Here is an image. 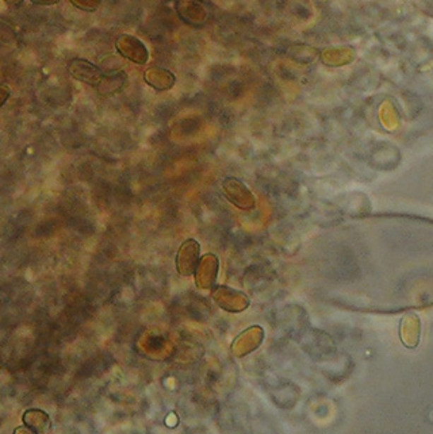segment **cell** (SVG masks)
<instances>
[{
  "mask_svg": "<svg viewBox=\"0 0 433 434\" xmlns=\"http://www.w3.org/2000/svg\"><path fill=\"white\" fill-rule=\"evenodd\" d=\"M226 199L237 209L252 210L255 207V196L248 187L236 177H226L223 183Z\"/></svg>",
  "mask_w": 433,
  "mask_h": 434,
  "instance_id": "1",
  "label": "cell"
},
{
  "mask_svg": "<svg viewBox=\"0 0 433 434\" xmlns=\"http://www.w3.org/2000/svg\"><path fill=\"white\" fill-rule=\"evenodd\" d=\"M211 296L214 302L227 313H241L249 306V299L244 292L226 286L213 287Z\"/></svg>",
  "mask_w": 433,
  "mask_h": 434,
  "instance_id": "2",
  "label": "cell"
},
{
  "mask_svg": "<svg viewBox=\"0 0 433 434\" xmlns=\"http://www.w3.org/2000/svg\"><path fill=\"white\" fill-rule=\"evenodd\" d=\"M201 245L194 239L183 242L177 251V270L180 276H193L199 265Z\"/></svg>",
  "mask_w": 433,
  "mask_h": 434,
  "instance_id": "3",
  "label": "cell"
},
{
  "mask_svg": "<svg viewBox=\"0 0 433 434\" xmlns=\"http://www.w3.org/2000/svg\"><path fill=\"white\" fill-rule=\"evenodd\" d=\"M218 270H220V260L213 255L208 253L201 258L199 265L194 274L195 277V284L201 289H210L215 286L217 277H218Z\"/></svg>",
  "mask_w": 433,
  "mask_h": 434,
  "instance_id": "4",
  "label": "cell"
},
{
  "mask_svg": "<svg viewBox=\"0 0 433 434\" xmlns=\"http://www.w3.org/2000/svg\"><path fill=\"white\" fill-rule=\"evenodd\" d=\"M68 71L75 80L81 81V83H85L94 87H97L105 78V73L100 71L97 65L93 64L91 61L84 60V59L72 60L68 65Z\"/></svg>",
  "mask_w": 433,
  "mask_h": 434,
  "instance_id": "5",
  "label": "cell"
},
{
  "mask_svg": "<svg viewBox=\"0 0 433 434\" xmlns=\"http://www.w3.org/2000/svg\"><path fill=\"white\" fill-rule=\"evenodd\" d=\"M177 11L183 22L201 26L208 22L209 11L202 0H177Z\"/></svg>",
  "mask_w": 433,
  "mask_h": 434,
  "instance_id": "6",
  "label": "cell"
},
{
  "mask_svg": "<svg viewBox=\"0 0 433 434\" xmlns=\"http://www.w3.org/2000/svg\"><path fill=\"white\" fill-rule=\"evenodd\" d=\"M115 45H117L118 52L125 59H128L136 64L143 65L149 60L148 49L138 38H136L133 35H128V34L119 35Z\"/></svg>",
  "mask_w": 433,
  "mask_h": 434,
  "instance_id": "7",
  "label": "cell"
},
{
  "mask_svg": "<svg viewBox=\"0 0 433 434\" xmlns=\"http://www.w3.org/2000/svg\"><path fill=\"white\" fill-rule=\"evenodd\" d=\"M263 339V330L259 327H251L242 332L239 337L236 338L232 344V352L237 357H242L245 354H251L255 351L259 344Z\"/></svg>",
  "mask_w": 433,
  "mask_h": 434,
  "instance_id": "8",
  "label": "cell"
},
{
  "mask_svg": "<svg viewBox=\"0 0 433 434\" xmlns=\"http://www.w3.org/2000/svg\"><path fill=\"white\" fill-rule=\"evenodd\" d=\"M144 80L149 87L158 91H168L175 85V75L164 68H149L144 75Z\"/></svg>",
  "mask_w": 433,
  "mask_h": 434,
  "instance_id": "9",
  "label": "cell"
},
{
  "mask_svg": "<svg viewBox=\"0 0 433 434\" xmlns=\"http://www.w3.org/2000/svg\"><path fill=\"white\" fill-rule=\"evenodd\" d=\"M23 425L30 429L32 433L44 434L52 432V421L48 414L44 410L40 409H29L25 411L23 417Z\"/></svg>",
  "mask_w": 433,
  "mask_h": 434,
  "instance_id": "10",
  "label": "cell"
},
{
  "mask_svg": "<svg viewBox=\"0 0 433 434\" xmlns=\"http://www.w3.org/2000/svg\"><path fill=\"white\" fill-rule=\"evenodd\" d=\"M125 81H126V76L124 75V72H119L118 75L105 76L103 80L100 81V84L97 85V90L103 95H112L124 87Z\"/></svg>",
  "mask_w": 433,
  "mask_h": 434,
  "instance_id": "11",
  "label": "cell"
},
{
  "mask_svg": "<svg viewBox=\"0 0 433 434\" xmlns=\"http://www.w3.org/2000/svg\"><path fill=\"white\" fill-rule=\"evenodd\" d=\"M69 1L83 11H95L102 3V0H69Z\"/></svg>",
  "mask_w": 433,
  "mask_h": 434,
  "instance_id": "12",
  "label": "cell"
},
{
  "mask_svg": "<svg viewBox=\"0 0 433 434\" xmlns=\"http://www.w3.org/2000/svg\"><path fill=\"white\" fill-rule=\"evenodd\" d=\"M30 1L38 6H53V4L60 3L61 0H30Z\"/></svg>",
  "mask_w": 433,
  "mask_h": 434,
  "instance_id": "13",
  "label": "cell"
},
{
  "mask_svg": "<svg viewBox=\"0 0 433 434\" xmlns=\"http://www.w3.org/2000/svg\"><path fill=\"white\" fill-rule=\"evenodd\" d=\"M6 1V4H8L10 7H19L22 3H23V0H4Z\"/></svg>",
  "mask_w": 433,
  "mask_h": 434,
  "instance_id": "14",
  "label": "cell"
},
{
  "mask_svg": "<svg viewBox=\"0 0 433 434\" xmlns=\"http://www.w3.org/2000/svg\"><path fill=\"white\" fill-rule=\"evenodd\" d=\"M1 91H3V99H1V104H4L6 103V100H7V97L10 95V92L6 90V87H3L1 88Z\"/></svg>",
  "mask_w": 433,
  "mask_h": 434,
  "instance_id": "15",
  "label": "cell"
}]
</instances>
